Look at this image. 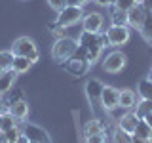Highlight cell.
Wrapping results in <instances>:
<instances>
[{"label": "cell", "instance_id": "cell-1", "mask_svg": "<svg viewBox=\"0 0 152 143\" xmlns=\"http://www.w3.org/2000/svg\"><path fill=\"white\" fill-rule=\"evenodd\" d=\"M76 50H78V42L74 38H69V36H63V38H57L55 44L51 46V57L57 61V63H63V61L70 59Z\"/></svg>", "mask_w": 152, "mask_h": 143}, {"label": "cell", "instance_id": "cell-2", "mask_svg": "<svg viewBox=\"0 0 152 143\" xmlns=\"http://www.w3.org/2000/svg\"><path fill=\"white\" fill-rule=\"evenodd\" d=\"M12 52H13V55H23L27 59H31V63H36L40 59V52H38L34 40L28 36H19L12 44Z\"/></svg>", "mask_w": 152, "mask_h": 143}, {"label": "cell", "instance_id": "cell-3", "mask_svg": "<svg viewBox=\"0 0 152 143\" xmlns=\"http://www.w3.org/2000/svg\"><path fill=\"white\" fill-rule=\"evenodd\" d=\"M84 19V10L82 6H70V4H66V6L61 10L59 13H57V19H55V25L59 27H72L76 23H80Z\"/></svg>", "mask_w": 152, "mask_h": 143}, {"label": "cell", "instance_id": "cell-4", "mask_svg": "<svg viewBox=\"0 0 152 143\" xmlns=\"http://www.w3.org/2000/svg\"><path fill=\"white\" fill-rule=\"evenodd\" d=\"M78 46L86 48V50H104L108 46V40L103 32L82 31V35L78 36Z\"/></svg>", "mask_w": 152, "mask_h": 143}, {"label": "cell", "instance_id": "cell-5", "mask_svg": "<svg viewBox=\"0 0 152 143\" xmlns=\"http://www.w3.org/2000/svg\"><path fill=\"white\" fill-rule=\"evenodd\" d=\"M104 36L108 40V46H124L126 42H129L131 32H129L127 25H112L104 32Z\"/></svg>", "mask_w": 152, "mask_h": 143}, {"label": "cell", "instance_id": "cell-6", "mask_svg": "<svg viewBox=\"0 0 152 143\" xmlns=\"http://www.w3.org/2000/svg\"><path fill=\"white\" fill-rule=\"evenodd\" d=\"M126 63H127L126 54L116 50V52H110V54L103 59V69L107 71V73H110V74H116L126 67Z\"/></svg>", "mask_w": 152, "mask_h": 143}, {"label": "cell", "instance_id": "cell-7", "mask_svg": "<svg viewBox=\"0 0 152 143\" xmlns=\"http://www.w3.org/2000/svg\"><path fill=\"white\" fill-rule=\"evenodd\" d=\"M23 136H25L28 141L51 143L50 133H48L42 126H38V124H32V122H25V124H23Z\"/></svg>", "mask_w": 152, "mask_h": 143}, {"label": "cell", "instance_id": "cell-8", "mask_svg": "<svg viewBox=\"0 0 152 143\" xmlns=\"http://www.w3.org/2000/svg\"><path fill=\"white\" fill-rule=\"evenodd\" d=\"M101 107L104 111H114L120 107V90L114 86H104L101 94Z\"/></svg>", "mask_w": 152, "mask_h": 143}, {"label": "cell", "instance_id": "cell-9", "mask_svg": "<svg viewBox=\"0 0 152 143\" xmlns=\"http://www.w3.org/2000/svg\"><path fill=\"white\" fill-rule=\"evenodd\" d=\"M146 10L148 8L145 6V2H137L133 8H129L126 12L127 13V25L133 27V29H139L142 19H145V15H146Z\"/></svg>", "mask_w": 152, "mask_h": 143}, {"label": "cell", "instance_id": "cell-10", "mask_svg": "<svg viewBox=\"0 0 152 143\" xmlns=\"http://www.w3.org/2000/svg\"><path fill=\"white\" fill-rule=\"evenodd\" d=\"M103 25H104V17H103V13H99V12H89V13H86L84 19H82L84 31H89V32H101Z\"/></svg>", "mask_w": 152, "mask_h": 143}, {"label": "cell", "instance_id": "cell-11", "mask_svg": "<svg viewBox=\"0 0 152 143\" xmlns=\"http://www.w3.org/2000/svg\"><path fill=\"white\" fill-rule=\"evenodd\" d=\"M103 88H104V84L101 82V80H97V78H89L88 82H86V97H88V101L91 105L101 103Z\"/></svg>", "mask_w": 152, "mask_h": 143}, {"label": "cell", "instance_id": "cell-12", "mask_svg": "<svg viewBox=\"0 0 152 143\" xmlns=\"http://www.w3.org/2000/svg\"><path fill=\"white\" fill-rule=\"evenodd\" d=\"M63 67L66 71H69L72 76H82V74H86L89 71V63L86 59H78V57H70V59H66V61H63Z\"/></svg>", "mask_w": 152, "mask_h": 143}, {"label": "cell", "instance_id": "cell-13", "mask_svg": "<svg viewBox=\"0 0 152 143\" xmlns=\"http://www.w3.org/2000/svg\"><path fill=\"white\" fill-rule=\"evenodd\" d=\"M8 109H10V113L13 114V116H15V120H27V116H28V103L25 101V99H15V101H12L8 105Z\"/></svg>", "mask_w": 152, "mask_h": 143}, {"label": "cell", "instance_id": "cell-14", "mask_svg": "<svg viewBox=\"0 0 152 143\" xmlns=\"http://www.w3.org/2000/svg\"><path fill=\"white\" fill-rule=\"evenodd\" d=\"M139 114L137 113H133V111H127L124 116L118 120V128H122L124 132H127V133H133L135 132V128H137V124H139Z\"/></svg>", "mask_w": 152, "mask_h": 143}, {"label": "cell", "instance_id": "cell-15", "mask_svg": "<svg viewBox=\"0 0 152 143\" xmlns=\"http://www.w3.org/2000/svg\"><path fill=\"white\" fill-rule=\"evenodd\" d=\"M137 105V94L133 90H120V107L126 111H133Z\"/></svg>", "mask_w": 152, "mask_h": 143}, {"label": "cell", "instance_id": "cell-16", "mask_svg": "<svg viewBox=\"0 0 152 143\" xmlns=\"http://www.w3.org/2000/svg\"><path fill=\"white\" fill-rule=\"evenodd\" d=\"M15 76L17 73L15 71H2V74H0V95H4V94H8L10 90H12V86L13 82H15Z\"/></svg>", "mask_w": 152, "mask_h": 143}, {"label": "cell", "instance_id": "cell-17", "mask_svg": "<svg viewBox=\"0 0 152 143\" xmlns=\"http://www.w3.org/2000/svg\"><path fill=\"white\" fill-rule=\"evenodd\" d=\"M139 32L145 38V42L152 44V10H146V15H145L141 27H139Z\"/></svg>", "mask_w": 152, "mask_h": 143}, {"label": "cell", "instance_id": "cell-18", "mask_svg": "<svg viewBox=\"0 0 152 143\" xmlns=\"http://www.w3.org/2000/svg\"><path fill=\"white\" fill-rule=\"evenodd\" d=\"M137 94H139L141 99L152 101V78H142L141 82L137 84Z\"/></svg>", "mask_w": 152, "mask_h": 143}, {"label": "cell", "instance_id": "cell-19", "mask_svg": "<svg viewBox=\"0 0 152 143\" xmlns=\"http://www.w3.org/2000/svg\"><path fill=\"white\" fill-rule=\"evenodd\" d=\"M104 132H107L104 124H103L101 120H97V118L89 120V122L84 126V136H95V133H104Z\"/></svg>", "mask_w": 152, "mask_h": 143}, {"label": "cell", "instance_id": "cell-20", "mask_svg": "<svg viewBox=\"0 0 152 143\" xmlns=\"http://www.w3.org/2000/svg\"><path fill=\"white\" fill-rule=\"evenodd\" d=\"M13 126H17V120H15V116H13L12 113H10V109L6 107L2 113H0V130H10V128H13Z\"/></svg>", "mask_w": 152, "mask_h": 143}, {"label": "cell", "instance_id": "cell-21", "mask_svg": "<svg viewBox=\"0 0 152 143\" xmlns=\"http://www.w3.org/2000/svg\"><path fill=\"white\" fill-rule=\"evenodd\" d=\"M31 59H27V57H23V55H15L13 57V65H12V71H15L17 74H23V73H27L28 69H31Z\"/></svg>", "mask_w": 152, "mask_h": 143}, {"label": "cell", "instance_id": "cell-22", "mask_svg": "<svg viewBox=\"0 0 152 143\" xmlns=\"http://www.w3.org/2000/svg\"><path fill=\"white\" fill-rule=\"evenodd\" d=\"M133 136H139V137H148V139H152V128L146 124L145 120H139V124H137L135 132H133Z\"/></svg>", "mask_w": 152, "mask_h": 143}, {"label": "cell", "instance_id": "cell-23", "mask_svg": "<svg viewBox=\"0 0 152 143\" xmlns=\"http://www.w3.org/2000/svg\"><path fill=\"white\" fill-rule=\"evenodd\" d=\"M13 52L10 50V52H0V69L2 71H10L12 69V65H13Z\"/></svg>", "mask_w": 152, "mask_h": 143}, {"label": "cell", "instance_id": "cell-24", "mask_svg": "<svg viewBox=\"0 0 152 143\" xmlns=\"http://www.w3.org/2000/svg\"><path fill=\"white\" fill-rule=\"evenodd\" d=\"M112 143H131V133L124 132L122 128H116L112 133Z\"/></svg>", "mask_w": 152, "mask_h": 143}, {"label": "cell", "instance_id": "cell-25", "mask_svg": "<svg viewBox=\"0 0 152 143\" xmlns=\"http://www.w3.org/2000/svg\"><path fill=\"white\" fill-rule=\"evenodd\" d=\"M137 2H145V0H116L112 8L120 10V12H127V10H129V8H133Z\"/></svg>", "mask_w": 152, "mask_h": 143}, {"label": "cell", "instance_id": "cell-26", "mask_svg": "<svg viewBox=\"0 0 152 143\" xmlns=\"http://www.w3.org/2000/svg\"><path fill=\"white\" fill-rule=\"evenodd\" d=\"M23 136V128L19 126H13V128H10V130H6V139H8V143H13L15 139H19V137Z\"/></svg>", "mask_w": 152, "mask_h": 143}, {"label": "cell", "instance_id": "cell-27", "mask_svg": "<svg viewBox=\"0 0 152 143\" xmlns=\"http://www.w3.org/2000/svg\"><path fill=\"white\" fill-rule=\"evenodd\" d=\"M137 114H139V118H142L146 113H152V101H148V99H141L139 105H137Z\"/></svg>", "mask_w": 152, "mask_h": 143}, {"label": "cell", "instance_id": "cell-28", "mask_svg": "<svg viewBox=\"0 0 152 143\" xmlns=\"http://www.w3.org/2000/svg\"><path fill=\"white\" fill-rule=\"evenodd\" d=\"M112 25H127V13L114 8V12H112Z\"/></svg>", "mask_w": 152, "mask_h": 143}, {"label": "cell", "instance_id": "cell-29", "mask_svg": "<svg viewBox=\"0 0 152 143\" xmlns=\"http://www.w3.org/2000/svg\"><path fill=\"white\" fill-rule=\"evenodd\" d=\"M101 54H103V50H86V61L89 63V67H93L101 59Z\"/></svg>", "mask_w": 152, "mask_h": 143}, {"label": "cell", "instance_id": "cell-30", "mask_svg": "<svg viewBox=\"0 0 152 143\" xmlns=\"http://www.w3.org/2000/svg\"><path fill=\"white\" fill-rule=\"evenodd\" d=\"M86 143H107V132L104 133H95V136H84Z\"/></svg>", "mask_w": 152, "mask_h": 143}, {"label": "cell", "instance_id": "cell-31", "mask_svg": "<svg viewBox=\"0 0 152 143\" xmlns=\"http://www.w3.org/2000/svg\"><path fill=\"white\" fill-rule=\"evenodd\" d=\"M48 4H50V8L53 10V12L59 13L61 10H63L66 6V0H48Z\"/></svg>", "mask_w": 152, "mask_h": 143}, {"label": "cell", "instance_id": "cell-32", "mask_svg": "<svg viewBox=\"0 0 152 143\" xmlns=\"http://www.w3.org/2000/svg\"><path fill=\"white\" fill-rule=\"evenodd\" d=\"M93 2L97 4V6H103V8H112L116 0H93Z\"/></svg>", "mask_w": 152, "mask_h": 143}, {"label": "cell", "instance_id": "cell-33", "mask_svg": "<svg viewBox=\"0 0 152 143\" xmlns=\"http://www.w3.org/2000/svg\"><path fill=\"white\" fill-rule=\"evenodd\" d=\"M131 143H152V139H148V137H139V136H133L131 133Z\"/></svg>", "mask_w": 152, "mask_h": 143}, {"label": "cell", "instance_id": "cell-34", "mask_svg": "<svg viewBox=\"0 0 152 143\" xmlns=\"http://www.w3.org/2000/svg\"><path fill=\"white\" fill-rule=\"evenodd\" d=\"M88 2L89 0H66V4H70V6H84Z\"/></svg>", "mask_w": 152, "mask_h": 143}, {"label": "cell", "instance_id": "cell-35", "mask_svg": "<svg viewBox=\"0 0 152 143\" xmlns=\"http://www.w3.org/2000/svg\"><path fill=\"white\" fill-rule=\"evenodd\" d=\"M142 120H145V122H146V124H148V126L152 128V113H146L145 116H142Z\"/></svg>", "mask_w": 152, "mask_h": 143}, {"label": "cell", "instance_id": "cell-36", "mask_svg": "<svg viewBox=\"0 0 152 143\" xmlns=\"http://www.w3.org/2000/svg\"><path fill=\"white\" fill-rule=\"evenodd\" d=\"M0 143H8V139H6V132H4V130H0Z\"/></svg>", "mask_w": 152, "mask_h": 143}, {"label": "cell", "instance_id": "cell-37", "mask_svg": "<svg viewBox=\"0 0 152 143\" xmlns=\"http://www.w3.org/2000/svg\"><path fill=\"white\" fill-rule=\"evenodd\" d=\"M13 143H28V139H27L25 136H21V137H19V139H15Z\"/></svg>", "mask_w": 152, "mask_h": 143}, {"label": "cell", "instance_id": "cell-38", "mask_svg": "<svg viewBox=\"0 0 152 143\" xmlns=\"http://www.w3.org/2000/svg\"><path fill=\"white\" fill-rule=\"evenodd\" d=\"M6 109V105H4V99H2V95H0V113Z\"/></svg>", "mask_w": 152, "mask_h": 143}, {"label": "cell", "instance_id": "cell-39", "mask_svg": "<svg viewBox=\"0 0 152 143\" xmlns=\"http://www.w3.org/2000/svg\"><path fill=\"white\" fill-rule=\"evenodd\" d=\"M145 6L148 10H152V0H145Z\"/></svg>", "mask_w": 152, "mask_h": 143}, {"label": "cell", "instance_id": "cell-40", "mask_svg": "<svg viewBox=\"0 0 152 143\" xmlns=\"http://www.w3.org/2000/svg\"><path fill=\"white\" fill-rule=\"evenodd\" d=\"M148 78H152V69H150V73H148Z\"/></svg>", "mask_w": 152, "mask_h": 143}, {"label": "cell", "instance_id": "cell-41", "mask_svg": "<svg viewBox=\"0 0 152 143\" xmlns=\"http://www.w3.org/2000/svg\"><path fill=\"white\" fill-rule=\"evenodd\" d=\"M28 143H38V141H28Z\"/></svg>", "mask_w": 152, "mask_h": 143}, {"label": "cell", "instance_id": "cell-42", "mask_svg": "<svg viewBox=\"0 0 152 143\" xmlns=\"http://www.w3.org/2000/svg\"><path fill=\"white\" fill-rule=\"evenodd\" d=\"M0 74H2V69H0Z\"/></svg>", "mask_w": 152, "mask_h": 143}]
</instances>
